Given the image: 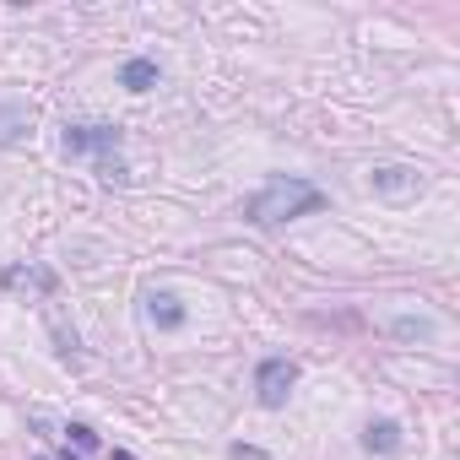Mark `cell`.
Masks as SVG:
<instances>
[{"instance_id":"cell-8","label":"cell","mask_w":460,"mask_h":460,"mask_svg":"<svg viewBox=\"0 0 460 460\" xmlns=\"http://www.w3.org/2000/svg\"><path fill=\"white\" fill-rule=\"evenodd\" d=\"M363 449H368V455H395V449H401V428L385 422V417L368 422V428H363Z\"/></svg>"},{"instance_id":"cell-9","label":"cell","mask_w":460,"mask_h":460,"mask_svg":"<svg viewBox=\"0 0 460 460\" xmlns=\"http://www.w3.org/2000/svg\"><path fill=\"white\" fill-rule=\"evenodd\" d=\"M33 130V109L22 103H0V141H22Z\"/></svg>"},{"instance_id":"cell-13","label":"cell","mask_w":460,"mask_h":460,"mask_svg":"<svg viewBox=\"0 0 460 460\" xmlns=\"http://www.w3.org/2000/svg\"><path fill=\"white\" fill-rule=\"evenodd\" d=\"M60 460H76V455H71V449H66V455H60Z\"/></svg>"},{"instance_id":"cell-4","label":"cell","mask_w":460,"mask_h":460,"mask_svg":"<svg viewBox=\"0 0 460 460\" xmlns=\"http://www.w3.org/2000/svg\"><path fill=\"white\" fill-rule=\"evenodd\" d=\"M368 190H374V195H385V200H411V195L422 190V173H417V168H406V163H385V168H374V173H368Z\"/></svg>"},{"instance_id":"cell-10","label":"cell","mask_w":460,"mask_h":460,"mask_svg":"<svg viewBox=\"0 0 460 460\" xmlns=\"http://www.w3.org/2000/svg\"><path fill=\"white\" fill-rule=\"evenodd\" d=\"M390 331H395L401 341H422V336H433V325H428V320H411V314H406V320H395Z\"/></svg>"},{"instance_id":"cell-12","label":"cell","mask_w":460,"mask_h":460,"mask_svg":"<svg viewBox=\"0 0 460 460\" xmlns=\"http://www.w3.org/2000/svg\"><path fill=\"white\" fill-rule=\"evenodd\" d=\"M234 460H266L261 449H250V444H234Z\"/></svg>"},{"instance_id":"cell-6","label":"cell","mask_w":460,"mask_h":460,"mask_svg":"<svg viewBox=\"0 0 460 460\" xmlns=\"http://www.w3.org/2000/svg\"><path fill=\"white\" fill-rule=\"evenodd\" d=\"M157 76H163V71H157V60H146V55H130V60L119 66V87H125V93H152Z\"/></svg>"},{"instance_id":"cell-1","label":"cell","mask_w":460,"mask_h":460,"mask_svg":"<svg viewBox=\"0 0 460 460\" xmlns=\"http://www.w3.org/2000/svg\"><path fill=\"white\" fill-rule=\"evenodd\" d=\"M320 206H325L320 184H309V179H298V173H277V179H266V184L244 200V217H250L255 227H282V222H293V217H314Z\"/></svg>"},{"instance_id":"cell-7","label":"cell","mask_w":460,"mask_h":460,"mask_svg":"<svg viewBox=\"0 0 460 460\" xmlns=\"http://www.w3.org/2000/svg\"><path fill=\"white\" fill-rule=\"evenodd\" d=\"M0 288H39L49 298L55 293V271H44V266H12V271H0Z\"/></svg>"},{"instance_id":"cell-11","label":"cell","mask_w":460,"mask_h":460,"mask_svg":"<svg viewBox=\"0 0 460 460\" xmlns=\"http://www.w3.org/2000/svg\"><path fill=\"white\" fill-rule=\"evenodd\" d=\"M66 433H71V444H76V449H87V455H93V449H98V433H93V428H87V422H71V428H66Z\"/></svg>"},{"instance_id":"cell-3","label":"cell","mask_w":460,"mask_h":460,"mask_svg":"<svg viewBox=\"0 0 460 460\" xmlns=\"http://www.w3.org/2000/svg\"><path fill=\"white\" fill-rule=\"evenodd\" d=\"M293 385H298V363H293V358H261V368H255V401H261L266 411L288 406Z\"/></svg>"},{"instance_id":"cell-2","label":"cell","mask_w":460,"mask_h":460,"mask_svg":"<svg viewBox=\"0 0 460 460\" xmlns=\"http://www.w3.org/2000/svg\"><path fill=\"white\" fill-rule=\"evenodd\" d=\"M66 157L76 163H93L98 179L109 184H125V157H119V130L114 125H66Z\"/></svg>"},{"instance_id":"cell-5","label":"cell","mask_w":460,"mask_h":460,"mask_svg":"<svg viewBox=\"0 0 460 460\" xmlns=\"http://www.w3.org/2000/svg\"><path fill=\"white\" fill-rule=\"evenodd\" d=\"M141 304H146V320H152L157 331H184V320H190L184 304H179V293H146Z\"/></svg>"}]
</instances>
